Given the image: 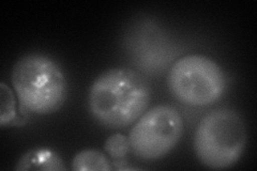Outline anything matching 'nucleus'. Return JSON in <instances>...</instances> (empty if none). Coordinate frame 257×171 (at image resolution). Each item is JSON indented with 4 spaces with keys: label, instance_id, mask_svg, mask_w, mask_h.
Listing matches in <instances>:
<instances>
[{
    "label": "nucleus",
    "instance_id": "1",
    "mask_svg": "<svg viewBox=\"0 0 257 171\" xmlns=\"http://www.w3.org/2000/svg\"><path fill=\"white\" fill-rule=\"evenodd\" d=\"M151 89L140 72L126 68L104 71L92 83L88 106L98 123L122 128L135 123L149 107Z\"/></svg>",
    "mask_w": 257,
    "mask_h": 171
},
{
    "label": "nucleus",
    "instance_id": "2",
    "mask_svg": "<svg viewBox=\"0 0 257 171\" xmlns=\"http://www.w3.org/2000/svg\"><path fill=\"white\" fill-rule=\"evenodd\" d=\"M12 85L21 104L37 115L59 110L68 96V84L62 70L42 54H27L12 70Z\"/></svg>",
    "mask_w": 257,
    "mask_h": 171
},
{
    "label": "nucleus",
    "instance_id": "3",
    "mask_svg": "<svg viewBox=\"0 0 257 171\" xmlns=\"http://www.w3.org/2000/svg\"><path fill=\"white\" fill-rule=\"evenodd\" d=\"M246 128L238 113L219 108L199 122L194 136V150L203 165L225 169L235 165L246 145Z\"/></svg>",
    "mask_w": 257,
    "mask_h": 171
},
{
    "label": "nucleus",
    "instance_id": "4",
    "mask_svg": "<svg viewBox=\"0 0 257 171\" xmlns=\"http://www.w3.org/2000/svg\"><path fill=\"white\" fill-rule=\"evenodd\" d=\"M167 86L179 102L200 107L221 99L226 89V76L219 64L209 57L188 55L173 64Z\"/></svg>",
    "mask_w": 257,
    "mask_h": 171
},
{
    "label": "nucleus",
    "instance_id": "5",
    "mask_svg": "<svg viewBox=\"0 0 257 171\" xmlns=\"http://www.w3.org/2000/svg\"><path fill=\"white\" fill-rule=\"evenodd\" d=\"M183 120L171 105H158L135 122L128 140L136 156L157 160L166 156L181 139Z\"/></svg>",
    "mask_w": 257,
    "mask_h": 171
},
{
    "label": "nucleus",
    "instance_id": "6",
    "mask_svg": "<svg viewBox=\"0 0 257 171\" xmlns=\"http://www.w3.org/2000/svg\"><path fill=\"white\" fill-rule=\"evenodd\" d=\"M16 170H66L62 158L48 148L29 150L20 158Z\"/></svg>",
    "mask_w": 257,
    "mask_h": 171
},
{
    "label": "nucleus",
    "instance_id": "7",
    "mask_svg": "<svg viewBox=\"0 0 257 171\" xmlns=\"http://www.w3.org/2000/svg\"><path fill=\"white\" fill-rule=\"evenodd\" d=\"M72 169L76 171L86 170H111V164L108 158L98 150H83L78 152L72 161Z\"/></svg>",
    "mask_w": 257,
    "mask_h": 171
},
{
    "label": "nucleus",
    "instance_id": "8",
    "mask_svg": "<svg viewBox=\"0 0 257 171\" xmlns=\"http://www.w3.org/2000/svg\"><path fill=\"white\" fill-rule=\"evenodd\" d=\"M104 149L111 158L115 160H121L126 156L128 150L131 149V144L128 138L124 135L114 134L108 137Z\"/></svg>",
    "mask_w": 257,
    "mask_h": 171
}]
</instances>
